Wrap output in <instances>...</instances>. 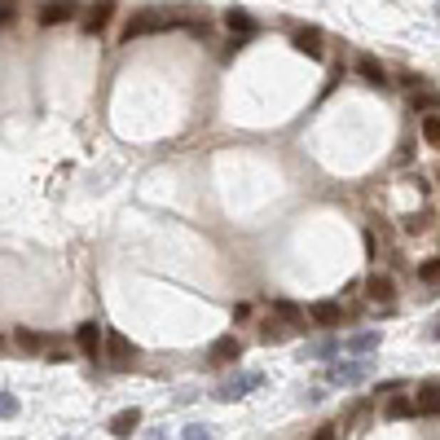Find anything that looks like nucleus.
<instances>
[{"instance_id": "f257e3e1", "label": "nucleus", "mask_w": 440, "mask_h": 440, "mask_svg": "<svg viewBox=\"0 0 440 440\" xmlns=\"http://www.w3.org/2000/svg\"><path fill=\"white\" fill-rule=\"evenodd\" d=\"M172 27H190L185 14H168V9H145V14H133L123 27V44H133L141 36H154V31H172Z\"/></svg>"}, {"instance_id": "f03ea898", "label": "nucleus", "mask_w": 440, "mask_h": 440, "mask_svg": "<svg viewBox=\"0 0 440 440\" xmlns=\"http://www.w3.org/2000/svg\"><path fill=\"white\" fill-rule=\"evenodd\" d=\"M265 379L260 374H234V379H225L220 387H216V401H238V396H247V392H255Z\"/></svg>"}, {"instance_id": "7ed1b4c3", "label": "nucleus", "mask_w": 440, "mask_h": 440, "mask_svg": "<svg viewBox=\"0 0 440 440\" xmlns=\"http://www.w3.org/2000/svg\"><path fill=\"white\" fill-rule=\"evenodd\" d=\"M207 357H212L216 366H234V361H242V339L238 334H220V339L207 348Z\"/></svg>"}, {"instance_id": "20e7f679", "label": "nucleus", "mask_w": 440, "mask_h": 440, "mask_svg": "<svg viewBox=\"0 0 440 440\" xmlns=\"http://www.w3.org/2000/svg\"><path fill=\"white\" fill-rule=\"evenodd\" d=\"M36 18H40V27H58V22H71V18H75V0H44Z\"/></svg>"}, {"instance_id": "39448f33", "label": "nucleus", "mask_w": 440, "mask_h": 440, "mask_svg": "<svg viewBox=\"0 0 440 440\" xmlns=\"http://www.w3.org/2000/svg\"><path fill=\"white\" fill-rule=\"evenodd\" d=\"M370 374V361H339V366H330V383H361Z\"/></svg>"}, {"instance_id": "423d86ee", "label": "nucleus", "mask_w": 440, "mask_h": 440, "mask_svg": "<svg viewBox=\"0 0 440 440\" xmlns=\"http://www.w3.org/2000/svg\"><path fill=\"white\" fill-rule=\"evenodd\" d=\"M291 44H295V53H304V58H322V53H326L317 27H300V31L291 36Z\"/></svg>"}, {"instance_id": "0eeeda50", "label": "nucleus", "mask_w": 440, "mask_h": 440, "mask_svg": "<svg viewBox=\"0 0 440 440\" xmlns=\"http://www.w3.org/2000/svg\"><path fill=\"white\" fill-rule=\"evenodd\" d=\"M366 295H370L374 304H392V300H396V282H392V273H370Z\"/></svg>"}, {"instance_id": "6e6552de", "label": "nucleus", "mask_w": 440, "mask_h": 440, "mask_svg": "<svg viewBox=\"0 0 440 440\" xmlns=\"http://www.w3.org/2000/svg\"><path fill=\"white\" fill-rule=\"evenodd\" d=\"M357 75H361V80H366L370 88H383V84H387L383 62H379V58H370V53H361V58H357Z\"/></svg>"}, {"instance_id": "1a4fd4ad", "label": "nucleus", "mask_w": 440, "mask_h": 440, "mask_svg": "<svg viewBox=\"0 0 440 440\" xmlns=\"http://www.w3.org/2000/svg\"><path fill=\"white\" fill-rule=\"evenodd\" d=\"M308 317H313L317 326H339L344 322V308L334 304V300H317V304H308Z\"/></svg>"}, {"instance_id": "9d476101", "label": "nucleus", "mask_w": 440, "mask_h": 440, "mask_svg": "<svg viewBox=\"0 0 440 440\" xmlns=\"http://www.w3.org/2000/svg\"><path fill=\"white\" fill-rule=\"evenodd\" d=\"M137 427H141V409H137V405H133V409H119L115 419H111V436H119V440H128Z\"/></svg>"}, {"instance_id": "9b49d317", "label": "nucleus", "mask_w": 440, "mask_h": 440, "mask_svg": "<svg viewBox=\"0 0 440 440\" xmlns=\"http://www.w3.org/2000/svg\"><path fill=\"white\" fill-rule=\"evenodd\" d=\"M133 352H137V348L128 344L119 330H106V357L115 361V366H128V361H133Z\"/></svg>"}, {"instance_id": "f8f14e48", "label": "nucleus", "mask_w": 440, "mask_h": 440, "mask_svg": "<svg viewBox=\"0 0 440 440\" xmlns=\"http://www.w3.org/2000/svg\"><path fill=\"white\" fill-rule=\"evenodd\" d=\"M111 14H115V0H97L93 14L84 18V31H88V36H101V31H106V22H111Z\"/></svg>"}, {"instance_id": "ddd939ff", "label": "nucleus", "mask_w": 440, "mask_h": 440, "mask_svg": "<svg viewBox=\"0 0 440 440\" xmlns=\"http://www.w3.org/2000/svg\"><path fill=\"white\" fill-rule=\"evenodd\" d=\"M75 344H80L88 357H97V348L106 344V334H101V326H97V322H84L80 330H75Z\"/></svg>"}, {"instance_id": "4468645a", "label": "nucleus", "mask_w": 440, "mask_h": 440, "mask_svg": "<svg viewBox=\"0 0 440 440\" xmlns=\"http://www.w3.org/2000/svg\"><path fill=\"white\" fill-rule=\"evenodd\" d=\"M225 27L238 31V36H255V18L242 14V9H229V14H225Z\"/></svg>"}, {"instance_id": "2eb2a0df", "label": "nucleus", "mask_w": 440, "mask_h": 440, "mask_svg": "<svg viewBox=\"0 0 440 440\" xmlns=\"http://www.w3.org/2000/svg\"><path fill=\"white\" fill-rule=\"evenodd\" d=\"M409 414H419V405H414L409 396H392L383 405V419H409Z\"/></svg>"}, {"instance_id": "dca6fc26", "label": "nucleus", "mask_w": 440, "mask_h": 440, "mask_svg": "<svg viewBox=\"0 0 440 440\" xmlns=\"http://www.w3.org/2000/svg\"><path fill=\"white\" fill-rule=\"evenodd\" d=\"M370 348H379V330H361L352 339H344V352H370Z\"/></svg>"}, {"instance_id": "f3484780", "label": "nucleus", "mask_w": 440, "mask_h": 440, "mask_svg": "<svg viewBox=\"0 0 440 440\" xmlns=\"http://www.w3.org/2000/svg\"><path fill=\"white\" fill-rule=\"evenodd\" d=\"M414 405H419V414H440V383H427Z\"/></svg>"}, {"instance_id": "a211bd4d", "label": "nucleus", "mask_w": 440, "mask_h": 440, "mask_svg": "<svg viewBox=\"0 0 440 440\" xmlns=\"http://www.w3.org/2000/svg\"><path fill=\"white\" fill-rule=\"evenodd\" d=\"M18 344L27 348V352H40V348H48V334H36V330L22 326V330H18Z\"/></svg>"}, {"instance_id": "6ab92c4d", "label": "nucleus", "mask_w": 440, "mask_h": 440, "mask_svg": "<svg viewBox=\"0 0 440 440\" xmlns=\"http://www.w3.org/2000/svg\"><path fill=\"white\" fill-rule=\"evenodd\" d=\"M423 141L431 150H440V115H423Z\"/></svg>"}, {"instance_id": "aec40b11", "label": "nucleus", "mask_w": 440, "mask_h": 440, "mask_svg": "<svg viewBox=\"0 0 440 440\" xmlns=\"http://www.w3.org/2000/svg\"><path fill=\"white\" fill-rule=\"evenodd\" d=\"M409 106H414V111H436V106H440V97L419 88V93H409Z\"/></svg>"}, {"instance_id": "412c9836", "label": "nucleus", "mask_w": 440, "mask_h": 440, "mask_svg": "<svg viewBox=\"0 0 440 440\" xmlns=\"http://www.w3.org/2000/svg\"><path fill=\"white\" fill-rule=\"evenodd\" d=\"M419 282H427V287H436V282H440V255L419 265Z\"/></svg>"}, {"instance_id": "4be33fe9", "label": "nucleus", "mask_w": 440, "mask_h": 440, "mask_svg": "<svg viewBox=\"0 0 440 440\" xmlns=\"http://www.w3.org/2000/svg\"><path fill=\"white\" fill-rule=\"evenodd\" d=\"M273 313H277V317H287L291 326H295V322H304V313H300L295 304H287V300H277V304H273Z\"/></svg>"}, {"instance_id": "5701e85b", "label": "nucleus", "mask_w": 440, "mask_h": 440, "mask_svg": "<svg viewBox=\"0 0 440 440\" xmlns=\"http://www.w3.org/2000/svg\"><path fill=\"white\" fill-rule=\"evenodd\" d=\"M0 419H18V396L14 392H0Z\"/></svg>"}, {"instance_id": "b1692460", "label": "nucleus", "mask_w": 440, "mask_h": 440, "mask_svg": "<svg viewBox=\"0 0 440 440\" xmlns=\"http://www.w3.org/2000/svg\"><path fill=\"white\" fill-rule=\"evenodd\" d=\"M260 339H265V344H282V339H287V326H277V322H269V326L260 330Z\"/></svg>"}, {"instance_id": "393cba45", "label": "nucleus", "mask_w": 440, "mask_h": 440, "mask_svg": "<svg viewBox=\"0 0 440 440\" xmlns=\"http://www.w3.org/2000/svg\"><path fill=\"white\" fill-rule=\"evenodd\" d=\"M308 352H313V357H334V352H339V344H334V339H322V344H313Z\"/></svg>"}, {"instance_id": "a878e982", "label": "nucleus", "mask_w": 440, "mask_h": 440, "mask_svg": "<svg viewBox=\"0 0 440 440\" xmlns=\"http://www.w3.org/2000/svg\"><path fill=\"white\" fill-rule=\"evenodd\" d=\"M185 440H212V427H185Z\"/></svg>"}, {"instance_id": "bb28decb", "label": "nucleus", "mask_w": 440, "mask_h": 440, "mask_svg": "<svg viewBox=\"0 0 440 440\" xmlns=\"http://www.w3.org/2000/svg\"><path fill=\"white\" fill-rule=\"evenodd\" d=\"M9 22H14V5H9V0H0V27H9Z\"/></svg>"}, {"instance_id": "cd10ccee", "label": "nucleus", "mask_w": 440, "mask_h": 440, "mask_svg": "<svg viewBox=\"0 0 440 440\" xmlns=\"http://www.w3.org/2000/svg\"><path fill=\"white\" fill-rule=\"evenodd\" d=\"M313 440H339V431H334V427H317Z\"/></svg>"}, {"instance_id": "c85d7f7f", "label": "nucleus", "mask_w": 440, "mask_h": 440, "mask_svg": "<svg viewBox=\"0 0 440 440\" xmlns=\"http://www.w3.org/2000/svg\"><path fill=\"white\" fill-rule=\"evenodd\" d=\"M431 339H440V317H436V326H431Z\"/></svg>"}]
</instances>
